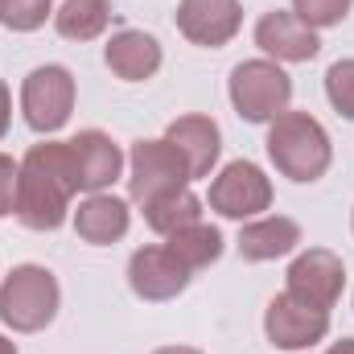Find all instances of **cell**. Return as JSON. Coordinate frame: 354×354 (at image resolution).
Listing matches in <instances>:
<instances>
[{"mask_svg":"<svg viewBox=\"0 0 354 354\" xmlns=\"http://www.w3.org/2000/svg\"><path fill=\"white\" fill-rule=\"evenodd\" d=\"M165 248H169L189 272H202V268H210L218 256H223V231L210 227V223H194V227H185V231L169 235Z\"/></svg>","mask_w":354,"mask_h":354,"instance_id":"20","label":"cell"},{"mask_svg":"<svg viewBox=\"0 0 354 354\" xmlns=\"http://www.w3.org/2000/svg\"><path fill=\"white\" fill-rule=\"evenodd\" d=\"M128 223H132V214H128V202L124 198H115V194H87L83 202H79V210H75V235L91 243V248H107V243H120L124 235H128Z\"/></svg>","mask_w":354,"mask_h":354,"instance_id":"16","label":"cell"},{"mask_svg":"<svg viewBox=\"0 0 354 354\" xmlns=\"http://www.w3.org/2000/svg\"><path fill=\"white\" fill-rule=\"evenodd\" d=\"M145 223L157 231V235H177V231H185V227H194V223H202V198L198 194H189V189H177V194H165V198H157V202H149L145 206Z\"/></svg>","mask_w":354,"mask_h":354,"instance_id":"19","label":"cell"},{"mask_svg":"<svg viewBox=\"0 0 354 354\" xmlns=\"http://www.w3.org/2000/svg\"><path fill=\"white\" fill-rule=\"evenodd\" d=\"M75 95H79L75 75L58 62H46V66L29 71L21 83V115L37 136H54L66 128V120L75 111Z\"/></svg>","mask_w":354,"mask_h":354,"instance_id":"4","label":"cell"},{"mask_svg":"<svg viewBox=\"0 0 354 354\" xmlns=\"http://www.w3.org/2000/svg\"><path fill=\"white\" fill-rule=\"evenodd\" d=\"M174 21L185 41L223 50L243 29V4L239 0H177Z\"/></svg>","mask_w":354,"mask_h":354,"instance_id":"11","label":"cell"},{"mask_svg":"<svg viewBox=\"0 0 354 354\" xmlns=\"http://www.w3.org/2000/svg\"><path fill=\"white\" fill-rule=\"evenodd\" d=\"M71 149H75L79 181H83L87 194H103V189H111L120 181V174H124V153H120V145L107 132L87 128V132H79L71 140Z\"/></svg>","mask_w":354,"mask_h":354,"instance_id":"15","label":"cell"},{"mask_svg":"<svg viewBox=\"0 0 354 354\" xmlns=\"http://www.w3.org/2000/svg\"><path fill=\"white\" fill-rule=\"evenodd\" d=\"M210 210H218L223 218H260L268 206H272V181L256 161H231L223 165L214 181H210V194H206Z\"/></svg>","mask_w":354,"mask_h":354,"instance_id":"6","label":"cell"},{"mask_svg":"<svg viewBox=\"0 0 354 354\" xmlns=\"http://www.w3.org/2000/svg\"><path fill=\"white\" fill-rule=\"evenodd\" d=\"M153 354H202V351H194V346H161V351H153Z\"/></svg>","mask_w":354,"mask_h":354,"instance_id":"28","label":"cell"},{"mask_svg":"<svg viewBox=\"0 0 354 354\" xmlns=\"http://www.w3.org/2000/svg\"><path fill=\"white\" fill-rule=\"evenodd\" d=\"M326 354H354V338H342V342H334Z\"/></svg>","mask_w":354,"mask_h":354,"instance_id":"27","label":"cell"},{"mask_svg":"<svg viewBox=\"0 0 354 354\" xmlns=\"http://www.w3.org/2000/svg\"><path fill=\"white\" fill-rule=\"evenodd\" d=\"M21 165L50 174L54 181H62L71 194H79V189H83V181H79V161H75L71 140H41V145H33V149L25 153V161H21Z\"/></svg>","mask_w":354,"mask_h":354,"instance_id":"21","label":"cell"},{"mask_svg":"<svg viewBox=\"0 0 354 354\" xmlns=\"http://www.w3.org/2000/svg\"><path fill=\"white\" fill-rule=\"evenodd\" d=\"M0 354H17V342H12V338H4V334H0Z\"/></svg>","mask_w":354,"mask_h":354,"instance_id":"29","label":"cell"},{"mask_svg":"<svg viewBox=\"0 0 354 354\" xmlns=\"http://www.w3.org/2000/svg\"><path fill=\"white\" fill-rule=\"evenodd\" d=\"M264 334L276 351H309L330 334V313L288 292H276L264 309Z\"/></svg>","mask_w":354,"mask_h":354,"instance_id":"8","label":"cell"},{"mask_svg":"<svg viewBox=\"0 0 354 354\" xmlns=\"http://www.w3.org/2000/svg\"><path fill=\"white\" fill-rule=\"evenodd\" d=\"M189 165L185 157L177 153L174 145L161 136V140H136L132 153H128V194L132 202L149 206L165 194H177V189H189Z\"/></svg>","mask_w":354,"mask_h":354,"instance_id":"5","label":"cell"},{"mask_svg":"<svg viewBox=\"0 0 354 354\" xmlns=\"http://www.w3.org/2000/svg\"><path fill=\"white\" fill-rule=\"evenodd\" d=\"M165 140L185 157L189 177H210V169L218 165L223 132H218V124L210 115H177L174 124L165 128Z\"/></svg>","mask_w":354,"mask_h":354,"instance_id":"14","label":"cell"},{"mask_svg":"<svg viewBox=\"0 0 354 354\" xmlns=\"http://www.w3.org/2000/svg\"><path fill=\"white\" fill-rule=\"evenodd\" d=\"M354 0H292V12L309 25V29H330V25H342L346 12H351Z\"/></svg>","mask_w":354,"mask_h":354,"instance_id":"24","label":"cell"},{"mask_svg":"<svg viewBox=\"0 0 354 354\" xmlns=\"http://www.w3.org/2000/svg\"><path fill=\"white\" fill-rule=\"evenodd\" d=\"M54 17V0H0V25L12 33H33Z\"/></svg>","mask_w":354,"mask_h":354,"instance_id":"22","label":"cell"},{"mask_svg":"<svg viewBox=\"0 0 354 354\" xmlns=\"http://www.w3.org/2000/svg\"><path fill=\"white\" fill-rule=\"evenodd\" d=\"M189 276L194 272L181 264L165 243H149V248L132 252V260H128V284H132V292L140 301H153V305L181 297L185 284H189Z\"/></svg>","mask_w":354,"mask_h":354,"instance_id":"10","label":"cell"},{"mask_svg":"<svg viewBox=\"0 0 354 354\" xmlns=\"http://www.w3.org/2000/svg\"><path fill=\"white\" fill-rule=\"evenodd\" d=\"M8 124H12V95L4 87V79H0V136L8 132Z\"/></svg>","mask_w":354,"mask_h":354,"instance_id":"26","label":"cell"},{"mask_svg":"<svg viewBox=\"0 0 354 354\" xmlns=\"http://www.w3.org/2000/svg\"><path fill=\"white\" fill-rule=\"evenodd\" d=\"M227 95H231V107H235L239 120H248V124H272L292 103V79L272 58H248V62H239L231 71Z\"/></svg>","mask_w":354,"mask_h":354,"instance_id":"3","label":"cell"},{"mask_svg":"<svg viewBox=\"0 0 354 354\" xmlns=\"http://www.w3.org/2000/svg\"><path fill=\"white\" fill-rule=\"evenodd\" d=\"M161 41L145 29H120L111 33V41L103 46V62L115 79L124 83H145L161 71Z\"/></svg>","mask_w":354,"mask_h":354,"instance_id":"13","label":"cell"},{"mask_svg":"<svg viewBox=\"0 0 354 354\" xmlns=\"http://www.w3.org/2000/svg\"><path fill=\"white\" fill-rule=\"evenodd\" d=\"M111 25V0H62L54 12V29L66 41H95Z\"/></svg>","mask_w":354,"mask_h":354,"instance_id":"18","label":"cell"},{"mask_svg":"<svg viewBox=\"0 0 354 354\" xmlns=\"http://www.w3.org/2000/svg\"><path fill=\"white\" fill-rule=\"evenodd\" d=\"M301 243V227L284 214H260V218H248L243 231H239V256L248 264H268V260H280L288 252H297Z\"/></svg>","mask_w":354,"mask_h":354,"instance_id":"17","label":"cell"},{"mask_svg":"<svg viewBox=\"0 0 354 354\" xmlns=\"http://www.w3.org/2000/svg\"><path fill=\"white\" fill-rule=\"evenodd\" d=\"M284 292L313 305V309H334L338 297H342V284H346V264L342 256H334L330 248H309L301 252L292 264H288V276H284Z\"/></svg>","mask_w":354,"mask_h":354,"instance_id":"7","label":"cell"},{"mask_svg":"<svg viewBox=\"0 0 354 354\" xmlns=\"http://www.w3.org/2000/svg\"><path fill=\"white\" fill-rule=\"evenodd\" d=\"M71 189L62 181H54L41 169L21 165V181H17V223L29 231H58L71 218Z\"/></svg>","mask_w":354,"mask_h":354,"instance_id":"9","label":"cell"},{"mask_svg":"<svg viewBox=\"0 0 354 354\" xmlns=\"http://www.w3.org/2000/svg\"><path fill=\"white\" fill-rule=\"evenodd\" d=\"M62 288L58 276L41 264H17L0 280V322L17 334H37L58 317Z\"/></svg>","mask_w":354,"mask_h":354,"instance_id":"2","label":"cell"},{"mask_svg":"<svg viewBox=\"0 0 354 354\" xmlns=\"http://www.w3.org/2000/svg\"><path fill=\"white\" fill-rule=\"evenodd\" d=\"M17 181H21V165L0 153V218L17 210Z\"/></svg>","mask_w":354,"mask_h":354,"instance_id":"25","label":"cell"},{"mask_svg":"<svg viewBox=\"0 0 354 354\" xmlns=\"http://www.w3.org/2000/svg\"><path fill=\"white\" fill-rule=\"evenodd\" d=\"M326 99L342 120L354 124V58H338L326 71Z\"/></svg>","mask_w":354,"mask_h":354,"instance_id":"23","label":"cell"},{"mask_svg":"<svg viewBox=\"0 0 354 354\" xmlns=\"http://www.w3.org/2000/svg\"><path fill=\"white\" fill-rule=\"evenodd\" d=\"M256 46L272 62H313L322 50L317 29H309L297 12H284V8H272L256 21Z\"/></svg>","mask_w":354,"mask_h":354,"instance_id":"12","label":"cell"},{"mask_svg":"<svg viewBox=\"0 0 354 354\" xmlns=\"http://www.w3.org/2000/svg\"><path fill=\"white\" fill-rule=\"evenodd\" d=\"M268 161L276 165V174L297 181V185H313L322 181L330 161H334V145L330 132L309 115V111H280L268 124Z\"/></svg>","mask_w":354,"mask_h":354,"instance_id":"1","label":"cell"}]
</instances>
